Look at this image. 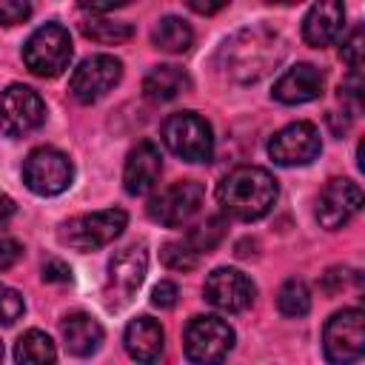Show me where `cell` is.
<instances>
[{"mask_svg":"<svg viewBox=\"0 0 365 365\" xmlns=\"http://www.w3.org/2000/svg\"><path fill=\"white\" fill-rule=\"evenodd\" d=\"M282 54H285V43L268 26L242 29L231 34L220 48L222 71L237 83H257L282 60Z\"/></svg>","mask_w":365,"mask_h":365,"instance_id":"obj_1","label":"cell"},{"mask_svg":"<svg viewBox=\"0 0 365 365\" xmlns=\"http://www.w3.org/2000/svg\"><path fill=\"white\" fill-rule=\"evenodd\" d=\"M342 60L351 66V71H359V66H362V29H354L351 37L342 43Z\"/></svg>","mask_w":365,"mask_h":365,"instance_id":"obj_30","label":"cell"},{"mask_svg":"<svg viewBox=\"0 0 365 365\" xmlns=\"http://www.w3.org/2000/svg\"><path fill=\"white\" fill-rule=\"evenodd\" d=\"M23 257V245L11 237H0V271H9Z\"/></svg>","mask_w":365,"mask_h":365,"instance_id":"obj_32","label":"cell"},{"mask_svg":"<svg viewBox=\"0 0 365 365\" xmlns=\"http://www.w3.org/2000/svg\"><path fill=\"white\" fill-rule=\"evenodd\" d=\"M362 208V188L354 180H331L317 200V220L328 231H339Z\"/></svg>","mask_w":365,"mask_h":365,"instance_id":"obj_15","label":"cell"},{"mask_svg":"<svg viewBox=\"0 0 365 365\" xmlns=\"http://www.w3.org/2000/svg\"><path fill=\"white\" fill-rule=\"evenodd\" d=\"M23 311H26L23 294L0 282V325H11L14 319L23 317Z\"/></svg>","mask_w":365,"mask_h":365,"instance_id":"obj_28","label":"cell"},{"mask_svg":"<svg viewBox=\"0 0 365 365\" xmlns=\"http://www.w3.org/2000/svg\"><path fill=\"white\" fill-rule=\"evenodd\" d=\"M322 71L311 63H297L291 68H285L279 74V80L274 83V100L285 103V106H299V103H311L322 94Z\"/></svg>","mask_w":365,"mask_h":365,"instance_id":"obj_17","label":"cell"},{"mask_svg":"<svg viewBox=\"0 0 365 365\" xmlns=\"http://www.w3.org/2000/svg\"><path fill=\"white\" fill-rule=\"evenodd\" d=\"M277 180L271 177V171L259 168V165H240L234 171H228L220 185H217V202L220 208L242 222L259 220L265 217L274 202H277Z\"/></svg>","mask_w":365,"mask_h":365,"instance_id":"obj_2","label":"cell"},{"mask_svg":"<svg viewBox=\"0 0 365 365\" xmlns=\"http://www.w3.org/2000/svg\"><path fill=\"white\" fill-rule=\"evenodd\" d=\"M71 180H74V165L60 148H51V145L34 148L23 163L26 188L40 194V197L63 194L71 185Z\"/></svg>","mask_w":365,"mask_h":365,"instance_id":"obj_9","label":"cell"},{"mask_svg":"<svg viewBox=\"0 0 365 365\" xmlns=\"http://www.w3.org/2000/svg\"><path fill=\"white\" fill-rule=\"evenodd\" d=\"M342 29H345V9L336 0L314 3L302 20V37L314 48H325V46L336 43Z\"/></svg>","mask_w":365,"mask_h":365,"instance_id":"obj_18","label":"cell"},{"mask_svg":"<svg viewBox=\"0 0 365 365\" xmlns=\"http://www.w3.org/2000/svg\"><path fill=\"white\" fill-rule=\"evenodd\" d=\"M163 143L185 163H208L214 157V131L197 111H177L163 123Z\"/></svg>","mask_w":365,"mask_h":365,"instance_id":"obj_4","label":"cell"},{"mask_svg":"<svg viewBox=\"0 0 365 365\" xmlns=\"http://www.w3.org/2000/svg\"><path fill=\"white\" fill-rule=\"evenodd\" d=\"M120 77H123V63L114 54H91L74 68L68 88L77 103L88 106L106 97L120 83Z\"/></svg>","mask_w":365,"mask_h":365,"instance_id":"obj_12","label":"cell"},{"mask_svg":"<svg viewBox=\"0 0 365 365\" xmlns=\"http://www.w3.org/2000/svg\"><path fill=\"white\" fill-rule=\"evenodd\" d=\"M202 294H205V299H208L214 308H220V311H225V314H240V311H245V308L254 302L257 288H254V282H251L242 271H237V268H214V271L205 277Z\"/></svg>","mask_w":365,"mask_h":365,"instance_id":"obj_14","label":"cell"},{"mask_svg":"<svg viewBox=\"0 0 365 365\" xmlns=\"http://www.w3.org/2000/svg\"><path fill=\"white\" fill-rule=\"evenodd\" d=\"M151 43H154V48H160V51L185 54V51L191 48V43H194V31H191V26H188L182 17L168 14V17H163V20L154 26Z\"/></svg>","mask_w":365,"mask_h":365,"instance_id":"obj_22","label":"cell"},{"mask_svg":"<svg viewBox=\"0 0 365 365\" xmlns=\"http://www.w3.org/2000/svg\"><path fill=\"white\" fill-rule=\"evenodd\" d=\"M177 297H180V288H177L174 282L163 279V282H157L154 291H151V305L165 311V308H174V305H177Z\"/></svg>","mask_w":365,"mask_h":365,"instance_id":"obj_31","label":"cell"},{"mask_svg":"<svg viewBox=\"0 0 365 365\" xmlns=\"http://www.w3.org/2000/svg\"><path fill=\"white\" fill-rule=\"evenodd\" d=\"M188 6H191L194 11H200V14H214V11L225 9V3H200V0H191Z\"/></svg>","mask_w":365,"mask_h":365,"instance_id":"obj_34","label":"cell"},{"mask_svg":"<svg viewBox=\"0 0 365 365\" xmlns=\"http://www.w3.org/2000/svg\"><path fill=\"white\" fill-rule=\"evenodd\" d=\"M83 34L94 43H103V46H117V43H125L134 37V26L131 23H120V20H83L80 23Z\"/></svg>","mask_w":365,"mask_h":365,"instance_id":"obj_24","label":"cell"},{"mask_svg":"<svg viewBox=\"0 0 365 365\" xmlns=\"http://www.w3.org/2000/svg\"><path fill=\"white\" fill-rule=\"evenodd\" d=\"M43 123H46V103L34 88L23 83H11L0 94V128L9 137H26L37 131Z\"/></svg>","mask_w":365,"mask_h":365,"instance_id":"obj_10","label":"cell"},{"mask_svg":"<svg viewBox=\"0 0 365 365\" xmlns=\"http://www.w3.org/2000/svg\"><path fill=\"white\" fill-rule=\"evenodd\" d=\"M63 342L71 356H91L103 345V325L91 314H68L63 319Z\"/></svg>","mask_w":365,"mask_h":365,"instance_id":"obj_20","label":"cell"},{"mask_svg":"<svg viewBox=\"0 0 365 365\" xmlns=\"http://www.w3.org/2000/svg\"><path fill=\"white\" fill-rule=\"evenodd\" d=\"M148 274V251L145 245H125L108 259V274H106V302L108 308H123L134 299L140 291L143 279Z\"/></svg>","mask_w":365,"mask_h":365,"instance_id":"obj_8","label":"cell"},{"mask_svg":"<svg viewBox=\"0 0 365 365\" xmlns=\"http://www.w3.org/2000/svg\"><path fill=\"white\" fill-rule=\"evenodd\" d=\"M31 6L20 3V0H0V26H17L23 20H29Z\"/></svg>","mask_w":365,"mask_h":365,"instance_id":"obj_29","label":"cell"},{"mask_svg":"<svg viewBox=\"0 0 365 365\" xmlns=\"http://www.w3.org/2000/svg\"><path fill=\"white\" fill-rule=\"evenodd\" d=\"M160 171H163V157H160V148L151 143V140H143L137 143L128 157H125V168H123V185L131 197H140V194H148L157 180H160Z\"/></svg>","mask_w":365,"mask_h":365,"instance_id":"obj_16","label":"cell"},{"mask_svg":"<svg viewBox=\"0 0 365 365\" xmlns=\"http://www.w3.org/2000/svg\"><path fill=\"white\" fill-rule=\"evenodd\" d=\"M57 348L48 334L31 328L14 342V362L17 365H54Z\"/></svg>","mask_w":365,"mask_h":365,"instance_id":"obj_23","label":"cell"},{"mask_svg":"<svg viewBox=\"0 0 365 365\" xmlns=\"http://www.w3.org/2000/svg\"><path fill=\"white\" fill-rule=\"evenodd\" d=\"M191 88V77L185 68L180 66H171V63H163V66H154L145 80H143V94L154 103H168L180 94H185Z\"/></svg>","mask_w":365,"mask_h":365,"instance_id":"obj_21","label":"cell"},{"mask_svg":"<svg viewBox=\"0 0 365 365\" xmlns=\"http://www.w3.org/2000/svg\"><path fill=\"white\" fill-rule=\"evenodd\" d=\"M205 200V188L197 180H177L168 188H163L160 194H154L145 205L148 217L165 228H177L182 222H188L200 205Z\"/></svg>","mask_w":365,"mask_h":365,"instance_id":"obj_11","label":"cell"},{"mask_svg":"<svg viewBox=\"0 0 365 365\" xmlns=\"http://www.w3.org/2000/svg\"><path fill=\"white\" fill-rule=\"evenodd\" d=\"M0 362H3V345H0Z\"/></svg>","mask_w":365,"mask_h":365,"instance_id":"obj_36","label":"cell"},{"mask_svg":"<svg viewBox=\"0 0 365 365\" xmlns=\"http://www.w3.org/2000/svg\"><path fill=\"white\" fill-rule=\"evenodd\" d=\"M160 257H163V262H165L168 268H174V271H191V268H197V262H200V254H194L182 240L165 242L163 251H160Z\"/></svg>","mask_w":365,"mask_h":365,"instance_id":"obj_27","label":"cell"},{"mask_svg":"<svg viewBox=\"0 0 365 365\" xmlns=\"http://www.w3.org/2000/svg\"><path fill=\"white\" fill-rule=\"evenodd\" d=\"M277 308L279 314L291 317V319H299L311 311V291L302 279H285L279 294H277Z\"/></svg>","mask_w":365,"mask_h":365,"instance_id":"obj_26","label":"cell"},{"mask_svg":"<svg viewBox=\"0 0 365 365\" xmlns=\"http://www.w3.org/2000/svg\"><path fill=\"white\" fill-rule=\"evenodd\" d=\"M40 277H43V282H71V268L63 259H46Z\"/></svg>","mask_w":365,"mask_h":365,"instance_id":"obj_33","label":"cell"},{"mask_svg":"<svg viewBox=\"0 0 365 365\" xmlns=\"http://www.w3.org/2000/svg\"><path fill=\"white\" fill-rule=\"evenodd\" d=\"M11 214H14V200H11L9 194H3V191H0V222H3V220H9Z\"/></svg>","mask_w":365,"mask_h":365,"instance_id":"obj_35","label":"cell"},{"mask_svg":"<svg viewBox=\"0 0 365 365\" xmlns=\"http://www.w3.org/2000/svg\"><path fill=\"white\" fill-rule=\"evenodd\" d=\"M123 342H125V351L134 362L140 365H157L160 356H163V348H165V334H163V325L151 317H137L125 325V334H123Z\"/></svg>","mask_w":365,"mask_h":365,"instance_id":"obj_19","label":"cell"},{"mask_svg":"<svg viewBox=\"0 0 365 365\" xmlns=\"http://www.w3.org/2000/svg\"><path fill=\"white\" fill-rule=\"evenodd\" d=\"M71 37L60 23L34 29L23 46V63L37 77H60L71 63Z\"/></svg>","mask_w":365,"mask_h":365,"instance_id":"obj_3","label":"cell"},{"mask_svg":"<svg viewBox=\"0 0 365 365\" xmlns=\"http://www.w3.org/2000/svg\"><path fill=\"white\" fill-rule=\"evenodd\" d=\"M128 222V214L123 208H103L91 214L71 217L60 225V240L74 251H97L108 242H114Z\"/></svg>","mask_w":365,"mask_h":365,"instance_id":"obj_5","label":"cell"},{"mask_svg":"<svg viewBox=\"0 0 365 365\" xmlns=\"http://www.w3.org/2000/svg\"><path fill=\"white\" fill-rule=\"evenodd\" d=\"M322 151V140H319V128L314 123H291L285 128H279L271 140H268V157L277 165H308L311 160H317Z\"/></svg>","mask_w":365,"mask_h":365,"instance_id":"obj_13","label":"cell"},{"mask_svg":"<svg viewBox=\"0 0 365 365\" xmlns=\"http://www.w3.org/2000/svg\"><path fill=\"white\" fill-rule=\"evenodd\" d=\"M322 351L331 365H354L365 351V314L362 308L336 311L322 328Z\"/></svg>","mask_w":365,"mask_h":365,"instance_id":"obj_6","label":"cell"},{"mask_svg":"<svg viewBox=\"0 0 365 365\" xmlns=\"http://www.w3.org/2000/svg\"><path fill=\"white\" fill-rule=\"evenodd\" d=\"M225 220L222 217H208L205 222H200V225H194L185 237H182V242L194 251V254H208V251H214L220 242H222V237H225Z\"/></svg>","mask_w":365,"mask_h":365,"instance_id":"obj_25","label":"cell"},{"mask_svg":"<svg viewBox=\"0 0 365 365\" xmlns=\"http://www.w3.org/2000/svg\"><path fill=\"white\" fill-rule=\"evenodd\" d=\"M182 348L194 365H220L234 348V328L220 317H194L185 325Z\"/></svg>","mask_w":365,"mask_h":365,"instance_id":"obj_7","label":"cell"}]
</instances>
